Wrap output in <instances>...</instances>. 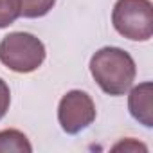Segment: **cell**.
<instances>
[{
    "label": "cell",
    "mask_w": 153,
    "mask_h": 153,
    "mask_svg": "<svg viewBox=\"0 0 153 153\" xmlns=\"http://www.w3.org/2000/svg\"><path fill=\"white\" fill-rule=\"evenodd\" d=\"M31 153L33 146L29 139L18 130H4L0 131V153Z\"/></svg>",
    "instance_id": "cell-6"
},
{
    "label": "cell",
    "mask_w": 153,
    "mask_h": 153,
    "mask_svg": "<svg viewBox=\"0 0 153 153\" xmlns=\"http://www.w3.org/2000/svg\"><path fill=\"white\" fill-rule=\"evenodd\" d=\"M58 121L65 133L76 135L96 121V105L83 90L67 92L58 106Z\"/></svg>",
    "instance_id": "cell-4"
},
{
    "label": "cell",
    "mask_w": 153,
    "mask_h": 153,
    "mask_svg": "<svg viewBox=\"0 0 153 153\" xmlns=\"http://www.w3.org/2000/svg\"><path fill=\"white\" fill-rule=\"evenodd\" d=\"M130 148H133V149H146L144 146H140V144H137V142H131V140H128V144H124V142H121V144H117L114 149H130Z\"/></svg>",
    "instance_id": "cell-10"
},
{
    "label": "cell",
    "mask_w": 153,
    "mask_h": 153,
    "mask_svg": "<svg viewBox=\"0 0 153 153\" xmlns=\"http://www.w3.org/2000/svg\"><path fill=\"white\" fill-rule=\"evenodd\" d=\"M90 74L108 96H124L135 81L133 58L119 47H103L90 58Z\"/></svg>",
    "instance_id": "cell-1"
},
{
    "label": "cell",
    "mask_w": 153,
    "mask_h": 153,
    "mask_svg": "<svg viewBox=\"0 0 153 153\" xmlns=\"http://www.w3.org/2000/svg\"><path fill=\"white\" fill-rule=\"evenodd\" d=\"M20 16L18 0H0V29H4Z\"/></svg>",
    "instance_id": "cell-8"
},
{
    "label": "cell",
    "mask_w": 153,
    "mask_h": 153,
    "mask_svg": "<svg viewBox=\"0 0 153 153\" xmlns=\"http://www.w3.org/2000/svg\"><path fill=\"white\" fill-rule=\"evenodd\" d=\"M20 16L24 18H40L45 16L56 4V0H18Z\"/></svg>",
    "instance_id": "cell-7"
},
{
    "label": "cell",
    "mask_w": 153,
    "mask_h": 153,
    "mask_svg": "<svg viewBox=\"0 0 153 153\" xmlns=\"http://www.w3.org/2000/svg\"><path fill=\"white\" fill-rule=\"evenodd\" d=\"M43 59L45 45L31 33H9L0 42V61L13 72H34Z\"/></svg>",
    "instance_id": "cell-2"
},
{
    "label": "cell",
    "mask_w": 153,
    "mask_h": 153,
    "mask_svg": "<svg viewBox=\"0 0 153 153\" xmlns=\"http://www.w3.org/2000/svg\"><path fill=\"white\" fill-rule=\"evenodd\" d=\"M9 105H11V92H9V87H7V83H6L2 78H0V119L7 114Z\"/></svg>",
    "instance_id": "cell-9"
},
{
    "label": "cell",
    "mask_w": 153,
    "mask_h": 153,
    "mask_svg": "<svg viewBox=\"0 0 153 153\" xmlns=\"http://www.w3.org/2000/svg\"><path fill=\"white\" fill-rule=\"evenodd\" d=\"M112 24L121 36L131 42H146L153 34V6L149 0H117Z\"/></svg>",
    "instance_id": "cell-3"
},
{
    "label": "cell",
    "mask_w": 153,
    "mask_h": 153,
    "mask_svg": "<svg viewBox=\"0 0 153 153\" xmlns=\"http://www.w3.org/2000/svg\"><path fill=\"white\" fill-rule=\"evenodd\" d=\"M128 108L135 121H139L146 128L153 126V85L149 81H144L131 88L128 96Z\"/></svg>",
    "instance_id": "cell-5"
}]
</instances>
